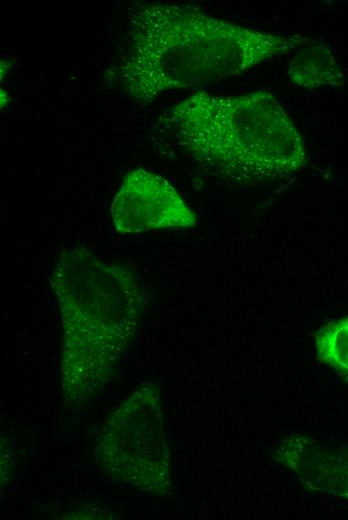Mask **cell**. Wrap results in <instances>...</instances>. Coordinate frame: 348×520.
Wrapping results in <instances>:
<instances>
[{
    "instance_id": "8992f818",
    "label": "cell",
    "mask_w": 348,
    "mask_h": 520,
    "mask_svg": "<svg viewBox=\"0 0 348 520\" xmlns=\"http://www.w3.org/2000/svg\"><path fill=\"white\" fill-rule=\"evenodd\" d=\"M271 454L309 490L348 500V445H329L309 435L290 433Z\"/></svg>"
},
{
    "instance_id": "6da1fadb",
    "label": "cell",
    "mask_w": 348,
    "mask_h": 520,
    "mask_svg": "<svg viewBox=\"0 0 348 520\" xmlns=\"http://www.w3.org/2000/svg\"><path fill=\"white\" fill-rule=\"evenodd\" d=\"M309 41L234 24L190 5L141 3L129 16L107 77L144 106L172 90L234 77Z\"/></svg>"
},
{
    "instance_id": "277c9868",
    "label": "cell",
    "mask_w": 348,
    "mask_h": 520,
    "mask_svg": "<svg viewBox=\"0 0 348 520\" xmlns=\"http://www.w3.org/2000/svg\"><path fill=\"white\" fill-rule=\"evenodd\" d=\"M96 463L116 481L165 496L172 486L160 393L145 383L107 416L94 447Z\"/></svg>"
},
{
    "instance_id": "3957f363",
    "label": "cell",
    "mask_w": 348,
    "mask_h": 520,
    "mask_svg": "<svg viewBox=\"0 0 348 520\" xmlns=\"http://www.w3.org/2000/svg\"><path fill=\"white\" fill-rule=\"evenodd\" d=\"M63 330L61 373L71 400L110 381L142 316L136 275L82 246L60 255L50 278Z\"/></svg>"
},
{
    "instance_id": "5b68a950",
    "label": "cell",
    "mask_w": 348,
    "mask_h": 520,
    "mask_svg": "<svg viewBox=\"0 0 348 520\" xmlns=\"http://www.w3.org/2000/svg\"><path fill=\"white\" fill-rule=\"evenodd\" d=\"M110 210L115 229L120 233L190 228L197 220L172 184L141 167L125 175Z\"/></svg>"
},
{
    "instance_id": "7a4b0ae2",
    "label": "cell",
    "mask_w": 348,
    "mask_h": 520,
    "mask_svg": "<svg viewBox=\"0 0 348 520\" xmlns=\"http://www.w3.org/2000/svg\"><path fill=\"white\" fill-rule=\"evenodd\" d=\"M166 121L191 159L237 184L282 180L307 163L302 135L269 91H200L173 105Z\"/></svg>"
},
{
    "instance_id": "ba28073f",
    "label": "cell",
    "mask_w": 348,
    "mask_h": 520,
    "mask_svg": "<svg viewBox=\"0 0 348 520\" xmlns=\"http://www.w3.org/2000/svg\"><path fill=\"white\" fill-rule=\"evenodd\" d=\"M318 359L348 375V317L334 320L315 335Z\"/></svg>"
},
{
    "instance_id": "52a82bcc",
    "label": "cell",
    "mask_w": 348,
    "mask_h": 520,
    "mask_svg": "<svg viewBox=\"0 0 348 520\" xmlns=\"http://www.w3.org/2000/svg\"><path fill=\"white\" fill-rule=\"evenodd\" d=\"M287 75L294 84L308 89L343 82V74L331 50L320 43L298 48L289 61Z\"/></svg>"
}]
</instances>
